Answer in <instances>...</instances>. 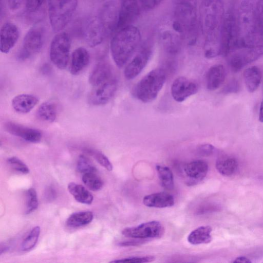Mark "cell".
Returning <instances> with one entry per match:
<instances>
[{
    "instance_id": "60d3db41",
    "label": "cell",
    "mask_w": 263,
    "mask_h": 263,
    "mask_svg": "<svg viewBox=\"0 0 263 263\" xmlns=\"http://www.w3.org/2000/svg\"><path fill=\"white\" fill-rule=\"evenodd\" d=\"M163 0H139L142 7L146 10H151L158 6Z\"/></svg>"
},
{
    "instance_id": "b9f144b4",
    "label": "cell",
    "mask_w": 263,
    "mask_h": 263,
    "mask_svg": "<svg viewBox=\"0 0 263 263\" xmlns=\"http://www.w3.org/2000/svg\"><path fill=\"white\" fill-rule=\"evenodd\" d=\"M9 8L12 10L18 9L25 0H6Z\"/></svg>"
},
{
    "instance_id": "d6986e66",
    "label": "cell",
    "mask_w": 263,
    "mask_h": 263,
    "mask_svg": "<svg viewBox=\"0 0 263 263\" xmlns=\"http://www.w3.org/2000/svg\"><path fill=\"white\" fill-rule=\"evenodd\" d=\"M90 61V55L84 47L76 48L72 53L70 59V72L77 76L82 73L87 67Z\"/></svg>"
},
{
    "instance_id": "603a6c76",
    "label": "cell",
    "mask_w": 263,
    "mask_h": 263,
    "mask_svg": "<svg viewBox=\"0 0 263 263\" xmlns=\"http://www.w3.org/2000/svg\"><path fill=\"white\" fill-rule=\"evenodd\" d=\"M243 80L247 89L250 92L255 91L259 87L261 81V71L256 66H252L243 72Z\"/></svg>"
},
{
    "instance_id": "e0dca14e",
    "label": "cell",
    "mask_w": 263,
    "mask_h": 263,
    "mask_svg": "<svg viewBox=\"0 0 263 263\" xmlns=\"http://www.w3.org/2000/svg\"><path fill=\"white\" fill-rule=\"evenodd\" d=\"M20 36L17 27L13 23L7 22L2 27L0 31V50L8 53L16 43Z\"/></svg>"
},
{
    "instance_id": "836d02e7",
    "label": "cell",
    "mask_w": 263,
    "mask_h": 263,
    "mask_svg": "<svg viewBox=\"0 0 263 263\" xmlns=\"http://www.w3.org/2000/svg\"><path fill=\"white\" fill-rule=\"evenodd\" d=\"M77 170L83 174L96 172L97 169L88 158L83 155L79 156L77 162Z\"/></svg>"
},
{
    "instance_id": "74e56055",
    "label": "cell",
    "mask_w": 263,
    "mask_h": 263,
    "mask_svg": "<svg viewBox=\"0 0 263 263\" xmlns=\"http://www.w3.org/2000/svg\"><path fill=\"white\" fill-rule=\"evenodd\" d=\"M215 151V147L211 144H202L197 148V154L203 157H208L213 155Z\"/></svg>"
},
{
    "instance_id": "e575fe53",
    "label": "cell",
    "mask_w": 263,
    "mask_h": 263,
    "mask_svg": "<svg viewBox=\"0 0 263 263\" xmlns=\"http://www.w3.org/2000/svg\"><path fill=\"white\" fill-rule=\"evenodd\" d=\"M255 16L257 30L263 37V0H258L255 6Z\"/></svg>"
},
{
    "instance_id": "f546056e",
    "label": "cell",
    "mask_w": 263,
    "mask_h": 263,
    "mask_svg": "<svg viewBox=\"0 0 263 263\" xmlns=\"http://www.w3.org/2000/svg\"><path fill=\"white\" fill-rule=\"evenodd\" d=\"M82 179L84 184L91 191H99L103 186V181L96 172L83 174Z\"/></svg>"
},
{
    "instance_id": "8d00e7d4",
    "label": "cell",
    "mask_w": 263,
    "mask_h": 263,
    "mask_svg": "<svg viewBox=\"0 0 263 263\" xmlns=\"http://www.w3.org/2000/svg\"><path fill=\"white\" fill-rule=\"evenodd\" d=\"M155 260V257L153 256H134L129 257L120 259L112 260L111 262H130V263H141L151 262Z\"/></svg>"
},
{
    "instance_id": "7a4b0ae2",
    "label": "cell",
    "mask_w": 263,
    "mask_h": 263,
    "mask_svg": "<svg viewBox=\"0 0 263 263\" xmlns=\"http://www.w3.org/2000/svg\"><path fill=\"white\" fill-rule=\"evenodd\" d=\"M143 42L140 31L133 25L116 31L110 44L111 54L116 65L119 68L125 66Z\"/></svg>"
},
{
    "instance_id": "7bdbcfd3",
    "label": "cell",
    "mask_w": 263,
    "mask_h": 263,
    "mask_svg": "<svg viewBox=\"0 0 263 263\" xmlns=\"http://www.w3.org/2000/svg\"><path fill=\"white\" fill-rule=\"evenodd\" d=\"M145 242V240L139 239L138 240H135L120 242L119 245L121 247L136 246L140 245Z\"/></svg>"
},
{
    "instance_id": "d590c367",
    "label": "cell",
    "mask_w": 263,
    "mask_h": 263,
    "mask_svg": "<svg viewBox=\"0 0 263 263\" xmlns=\"http://www.w3.org/2000/svg\"><path fill=\"white\" fill-rule=\"evenodd\" d=\"M9 165L15 171L24 174H28V167L22 160L16 157H11L7 159Z\"/></svg>"
},
{
    "instance_id": "7402d4cb",
    "label": "cell",
    "mask_w": 263,
    "mask_h": 263,
    "mask_svg": "<svg viewBox=\"0 0 263 263\" xmlns=\"http://www.w3.org/2000/svg\"><path fill=\"white\" fill-rule=\"evenodd\" d=\"M38 102L39 99L35 96L22 93L15 96L12 99L11 104L15 111L26 114L29 112Z\"/></svg>"
},
{
    "instance_id": "7c38bea8",
    "label": "cell",
    "mask_w": 263,
    "mask_h": 263,
    "mask_svg": "<svg viewBox=\"0 0 263 263\" xmlns=\"http://www.w3.org/2000/svg\"><path fill=\"white\" fill-rule=\"evenodd\" d=\"M198 89V85L194 80L181 76L177 78L173 82L171 92L174 100L182 102L196 93Z\"/></svg>"
},
{
    "instance_id": "83f0119b",
    "label": "cell",
    "mask_w": 263,
    "mask_h": 263,
    "mask_svg": "<svg viewBox=\"0 0 263 263\" xmlns=\"http://www.w3.org/2000/svg\"><path fill=\"white\" fill-rule=\"evenodd\" d=\"M93 218L92 212L84 211L72 214L67 219L66 224L68 227L76 228L85 226L91 222Z\"/></svg>"
},
{
    "instance_id": "30bf717a",
    "label": "cell",
    "mask_w": 263,
    "mask_h": 263,
    "mask_svg": "<svg viewBox=\"0 0 263 263\" xmlns=\"http://www.w3.org/2000/svg\"><path fill=\"white\" fill-rule=\"evenodd\" d=\"M163 233V228L158 221L144 222L136 227L125 228L122 231L123 236L138 239L159 238Z\"/></svg>"
},
{
    "instance_id": "ab89813d",
    "label": "cell",
    "mask_w": 263,
    "mask_h": 263,
    "mask_svg": "<svg viewBox=\"0 0 263 263\" xmlns=\"http://www.w3.org/2000/svg\"><path fill=\"white\" fill-rule=\"evenodd\" d=\"M25 1L27 11L33 12L40 8L44 0H25Z\"/></svg>"
},
{
    "instance_id": "f35d334b",
    "label": "cell",
    "mask_w": 263,
    "mask_h": 263,
    "mask_svg": "<svg viewBox=\"0 0 263 263\" xmlns=\"http://www.w3.org/2000/svg\"><path fill=\"white\" fill-rule=\"evenodd\" d=\"M240 85L235 79L230 81L223 88L222 92L225 94L236 93L239 91Z\"/></svg>"
},
{
    "instance_id": "5bb4252c",
    "label": "cell",
    "mask_w": 263,
    "mask_h": 263,
    "mask_svg": "<svg viewBox=\"0 0 263 263\" xmlns=\"http://www.w3.org/2000/svg\"><path fill=\"white\" fill-rule=\"evenodd\" d=\"M139 14L137 0H120L117 30L132 25Z\"/></svg>"
},
{
    "instance_id": "5b68a950",
    "label": "cell",
    "mask_w": 263,
    "mask_h": 263,
    "mask_svg": "<svg viewBox=\"0 0 263 263\" xmlns=\"http://www.w3.org/2000/svg\"><path fill=\"white\" fill-rule=\"evenodd\" d=\"M78 0H48L49 19L52 29L59 32L69 24L76 10Z\"/></svg>"
},
{
    "instance_id": "ee69618b",
    "label": "cell",
    "mask_w": 263,
    "mask_h": 263,
    "mask_svg": "<svg viewBox=\"0 0 263 263\" xmlns=\"http://www.w3.org/2000/svg\"><path fill=\"white\" fill-rule=\"evenodd\" d=\"M46 197L49 200H53L55 197L56 194L53 188L49 187L47 190Z\"/></svg>"
},
{
    "instance_id": "52a82bcc",
    "label": "cell",
    "mask_w": 263,
    "mask_h": 263,
    "mask_svg": "<svg viewBox=\"0 0 263 263\" xmlns=\"http://www.w3.org/2000/svg\"><path fill=\"white\" fill-rule=\"evenodd\" d=\"M70 46L69 36L64 32L57 34L51 42L49 51L51 61L60 69H64L67 66Z\"/></svg>"
},
{
    "instance_id": "484cf974",
    "label": "cell",
    "mask_w": 263,
    "mask_h": 263,
    "mask_svg": "<svg viewBox=\"0 0 263 263\" xmlns=\"http://www.w3.org/2000/svg\"><path fill=\"white\" fill-rule=\"evenodd\" d=\"M67 188L69 192L78 202L85 204H90L92 202L93 196L83 185L70 182Z\"/></svg>"
},
{
    "instance_id": "d4e9b609",
    "label": "cell",
    "mask_w": 263,
    "mask_h": 263,
    "mask_svg": "<svg viewBox=\"0 0 263 263\" xmlns=\"http://www.w3.org/2000/svg\"><path fill=\"white\" fill-rule=\"evenodd\" d=\"M238 162L233 157L223 156L219 157L216 162V168L223 176H230L233 175L238 168Z\"/></svg>"
},
{
    "instance_id": "277c9868",
    "label": "cell",
    "mask_w": 263,
    "mask_h": 263,
    "mask_svg": "<svg viewBox=\"0 0 263 263\" xmlns=\"http://www.w3.org/2000/svg\"><path fill=\"white\" fill-rule=\"evenodd\" d=\"M166 79V72L163 68L153 69L143 77L132 89L133 96L143 103L154 101L163 87Z\"/></svg>"
},
{
    "instance_id": "ac0fdd59",
    "label": "cell",
    "mask_w": 263,
    "mask_h": 263,
    "mask_svg": "<svg viewBox=\"0 0 263 263\" xmlns=\"http://www.w3.org/2000/svg\"><path fill=\"white\" fill-rule=\"evenodd\" d=\"M115 77L110 65L102 61L96 65L89 74L88 81L92 86H97Z\"/></svg>"
},
{
    "instance_id": "9c48e42d",
    "label": "cell",
    "mask_w": 263,
    "mask_h": 263,
    "mask_svg": "<svg viewBox=\"0 0 263 263\" xmlns=\"http://www.w3.org/2000/svg\"><path fill=\"white\" fill-rule=\"evenodd\" d=\"M83 38L91 47L100 45L109 35L98 16L89 18L82 28Z\"/></svg>"
},
{
    "instance_id": "4fadbf2b",
    "label": "cell",
    "mask_w": 263,
    "mask_h": 263,
    "mask_svg": "<svg viewBox=\"0 0 263 263\" xmlns=\"http://www.w3.org/2000/svg\"><path fill=\"white\" fill-rule=\"evenodd\" d=\"M208 163L202 160H197L183 165L182 174L188 185L196 184L203 180L208 172Z\"/></svg>"
},
{
    "instance_id": "f6af8a7d",
    "label": "cell",
    "mask_w": 263,
    "mask_h": 263,
    "mask_svg": "<svg viewBox=\"0 0 263 263\" xmlns=\"http://www.w3.org/2000/svg\"><path fill=\"white\" fill-rule=\"evenodd\" d=\"M233 262L250 263L251 260L245 256H238L232 261Z\"/></svg>"
},
{
    "instance_id": "ba28073f",
    "label": "cell",
    "mask_w": 263,
    "mask_h": 263,
    "mask_svg": "<svg viewBox=\"0 0 263 263\" xmlns=\"http://www.w3.org/2000/svg\"><path fill=\"white\" fill-rule=\"evenodd\" d=\"M151 53V47L144 42L140 49L126 64L124 70L125 78L128 80L136 78L146 66Z\"/></svg>"
},
{
    "instance_id": "44dd1931",
    "label": "cell",
    "mask_w": 263,
    "mask_h": 263,
    "mask_svg": "<svg viewBox=\"0 0 263 263\" xmlns=\"http://www.w3.org/2000/svg\"><path fill=\"white\" fill-rule=\"evenodd\" d=\"M226 70L221 64L211 66L206 74V85L209 90L213 91L219 88L224 81Z\"/></svg>"
},
{
    "instance_id": "d6a6232c",
    "label": "cell",
    "mask_w": 263,
    "mask_h": 263,
    "mask_svg": "<svg viewBox=\"0 0 263 263\" xmlns=\"http://www.w3.org/2000/svg\"><path fill=\"white\" fill-rule=\"evenodd\" d=\"M39 201L37 193L34 188H30L27 192V206L26 214H29L37 209Z\"/></svg>"
},
{
    "instance_id": "6da1fadb",
    "label": "cell",
    "mask_w": 263,
    "mask_h": 263,
    "mask_svg": "<svg viewBox=\"0 0 263 263\" xmlns=\"http://www.w3.org/2000/svg\"><path fill=\"white\" fill-rule=\"evenodd\" d=\"M199 26L204 39V54L212 59L222 54L221 33L224 16L221 0H203L200 7Z\"/></svg>"
},
{
    "instance_id": "1f68e13d",
    "label": "cell",
    "mask_w": 263,
    "mask_h": 263,
    "mask_svg": "<svg viewBox=\"0 0 263 263\" xmlns=\"http://www.w3.org/2000/svg\"><path fill=\"white\" fill-rule=\"evenodd\" d=\"M85 151L91 155L96 161L108 171H112V165L108 158L102 152L91 148H86Z\"/></svg>"
},
{
    "instance_id": "4dcf8cb0",
    "label": "cell",
    "mask_w": 263,
    "mask_h": 263,
    "mask_svg": "<svg viewBox=\"0 0 263 263\" xmlns=\"http://www.w3.org/2000/svg\"><path fill=\"white\" fill-rule=\"evenodd\" d=\"M40 233V228L36 226L32 229L28 236L23 240L21 245V249L23 251L31 250L36 245Z\"/></svg>"
},
{
    "instance_id": "ffe728a7",
    "label": "cell",
    "mask_w": 263,
    "mask_h": 263,
    "mask_svg": "<svg viewBox=\"0 0 263 263\" xmlns=\"http://www.w3.org/2000/svg\"><path fill=\"white\" fill-rule=\"evenodd\" d=\"M143 203L148 207L164 208L172 206L175 201L172 195L166 192H161L144 196Z\"/></svg>"
},
{
    "instance_id": "2e32d148",
    "label": "cell",
    "mask_w": 263,
    "mask_h": 263,
    "mask_svg": "<svg viewBox=\"0 0 263 263\" xmlns=\"http://www.w3.org/2000/svg\"><path fill=\"white\" fill-rule=\"evenodd\" d=\"M4 128L9 134L31 143H38L42 137V134L39 129L13 122H6Z\"/></svg>"
},
{
    "instance_id": "8992f818",
    "label": "cell",
    "mask_w": 263,
    "mask_h": 263,
    "mask_svg": "<svg viewBox=\"0 0 263 263\" xmlns=\"http://www.w3.org/2000/svg\"><path fill=\"white\" fill-rule=\"evenodd\" d=\"M45 39V30L41 25L31 28L24 37L17 58L20 61L29 59L42 49Z\"/></svg>"
},
{
    "instance_id": "4316f807",
    "label": "cell",
    "mask_w": 263,
    "mask_h": 263,
    "mask_svg": "<svg viewBox=\"0 0 263 263\" xmlns=\"http://www.w3.org/2000/svg\"><path fill=\"white\" fill-rule=\"evenodd\" d=\"M36 115L38 118L42 121L53 122L57 116V107L53 102H45L39 107Z\"/></svg>"
},
{
    "instance_id": "3957f363",
    "label": "cell",
    "mask_w": 263,
    "mask_h": 263,
    "mask_svg": "<svg viewBox=\"0 0 263 263\" xmlns=\"http://www.w3.org/2000/svg\"><path fill=\"white\" fill-rule=\"evenodd\" d=\"M196 7L191 0H178L173 11L171 27L189 45L196 41L198 33Z\"/></svg>"
},
{
    "instance_id": "f1b7e54d",
    "label": "cell",
    "mask_w": 263,
    "mask_h": 263,
    "mask_svg": "<svg viewBox=\"0 0 263 263\" xmlns=\"http://www.w3.org/2000/svg\"><path fill=\"white\" fill-rule=\"evenodd\" d=\"M156 170L162 186L167 190H172L174 186V177L170 168L165 166L157 165Z\"/></svg>"
},
{
    "instance_id": "cb8c5ba5",
    "label": "cell",
    "mask_w": 263,
    "mask_h": 263,
    "mask_svg": "<svg viewBox=\"0 0 263 263\" xmlns=\"http://www.w3.org/2000/svg\"><path fill=\"white\" fill-rule=\"evenodd\" d=\"M212 228L209 226H201L192 231L187 237L188 242L197 245L210 243L212 239Z\"/></svg>"
},
{
    "instance_id": "bcb514c9",
    "label": "cell",
    "mask_w": 263,
    "mask_h": 263,
    "mask_svg": "<svg viewBox=\"0 0 263 263\" xmlns=\"http://www.w3.org/2000/svg\"><path fill=\"white\" fill-rule=\"evenodd\" d=\"M259 120L263 123V99L260 104L259 112Z\"/></svg>"
},
{
    "instance_id": "9a60e30c",
    "label": "cell",
    "mask_w": 263,
    "mask_h": 263,
    "mask_svg": "<svg viewBox=\"0 0 263 263\" xmlns=\"http://www.w3.org/2000/svg\"><path fill=\"white\" fill-rule=\"evenodd\" d=\"M119 14V7L113 1L104 4L100 10L98 16L109 35L117 30Z\"/></svg>"
},
{
    "instance_id": "8fae6325",
    "label": "cell",
    "mask_w": 263,
    "mask_h": 263,
    "mask_svg": "<svg viewBox=\"0 0 263 263\" xmlns=\"http://www.w3.org/2000/svg\"><path fill=\"white\" fill-rule=\"evenodd\" d=\"M117 85V80L115 77L103 83L93 87L88 95V103L93 106L106 104L115 94Z\"/></svg>"
}]
</instances>
